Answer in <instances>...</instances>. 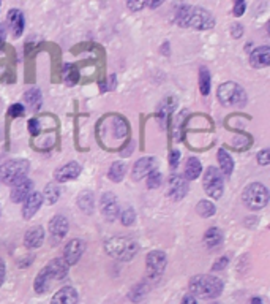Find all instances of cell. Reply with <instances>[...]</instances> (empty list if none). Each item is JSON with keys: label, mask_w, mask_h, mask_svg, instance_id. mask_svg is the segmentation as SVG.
<instances>
[{"label": "cell", "mask_w": 270, "mask_h": 304, "mask_svg": "<svg viewBox=\"0 0 270 304\" xmlns=\"http://www.w3.org/2000/svg\"><path fill=\"white\" fill-rule=\"evenodd\" d=\"M245 8H247V5H245V2H242V0H239V2H236L234 3V14L237 16H242L243 13H245Z\"/></svg>", "instance_id": "74e56055"}, {"label": "cell", "mask_w": 270, "mask_h": 304, "mask_svg": "<svg viewBox=\"0 0 270 304\" xmlns=\"http://www.w3.org/2000/svg\"><path fill=\"white\" fill-rule=\"evenodd\" d=\"M24 101L27 103L30 109H33V111L40 109L41 101H43L41 91H40L38 88H32V89H29L27 92L24 94Z\"/></svg>", "instance_id": "cb8c5ba5"}, {"label": "cell", "mask_w": 270, "mask_h": 304, "mask_svg": "<svg viewBox=\"0 0 270 304\" xmlns=\"http://www.w3.org/2000/svg\"><path fill=\"white\" fill-rule=\"evenodd\" d=\"M223 242V233L220 228H216V227H212V228H208L204 234V244L208 247V249H213L216 246H220Z\"/></svg>", "instance_id": "d4e9b609"}, {"label": "cell", "mask_w": 270, "mask_h": 304, "mask_svg": "<svg viewBox=\"0 0 270 304\" xmlns=\"http://www.w3.org/2000/svg\"><path fill=\"white\" fill-rule=\"evenodd\" d=\"M8 114H10V117H22L25 114V108L22 103H14V105H11L10 108H8Z\"/></svg>", "instance_id": "e575fe53"}, {"label": "cell", "mask_w": 270, "mask_h": 304, "mask_svg": "<svg viewBox=\"0 0 270 304\" xmlns=\"http://www.w3.org/2000/svg\"><path fill=\"white\" fill-rule=\"evenodd\" d=\"M202 173V165H201V160L198 157H190L187 160V165H185V179L187 181H193V179H198L201 176Z\"/></svg>", "instance_id": "7402d4cb"}, {"label": "cell", "mask_w": 270, "mask_h": 304, "mask_svg": "<svg viewBox=\"0 0 270 304\" xmlns=\"http://www.w3.org/2000/svg\"><path fill=\"white\" fill-rule=\"evenodd\" d=\"M199 91L202 95L210 94V72L207 67L199 68Z\"/></svg>", "instance_id": "f1b7e54d"}, {"label": "cell", "mask_w": 270, "mask_h": 304, "mask_svg": "<svg viewBox=\"0 0 270 304\" xmlns=\"http://www.w3.org/2000/svg\"><path fill=\"white\" fill-rule=\"evenodd\" d=\"M41 195H43V200H46L48 204H54L60 198V189L56 184H48L45 192H43Z\"/></svg>", "instance_id": "f546056e"}, {"label": "cell", "mask_w": 270, "mask_h": 304, "mask_svg": "<svg viewBox=\"0 0 270 304\" xmlns=\"http://www.w3.org/2000/svg\"><path fill=\"white\" fill-rule=\"evenodd\" d=\"M216 160L220 163V170L223 171L224 176H231L234 171V160L231 155L226 152L224 149H220L218 154H216Z\"/></svg>", "instance_id": "603a6c76"}, {"label": "cell", "mask_w": 270, "mask_h": 304, "mask_svg": "<svg viewBox=\"0 0 270 304\" xmlns=\"http://www.w3.org/2000/svg\"><path fill=\"white\" fill-rule=\"evenodd\" d=\"M84 250H85V242L82 239H71V241H68L67 242V246L64 249V262L67 263V266H73L76 265L77 262H79V258L82 257L84 254Z\"/></svg>", "instance_id": "30bf717a"}, {"label": "cell", "mask_w": 270, "mask_h": 304, "mask_svg": "<svg viewBox=\"0 0 270 304\" xmlns=\"http://www.w3.org/2000/svg\"><path fill=\"white\" fill-rule=\"evenodd\" d=\"M79 80V75H77V70L76 67L71 65V64H67L64 67V81L68 84V86H74Z\"/></svg>", "instance_id": "1f68e13d"}, {"label": "cell", "mask_w": 270, "mask_h": 304, "mask_svg": "<svg viewBox=\"0 0 270 304\" xmlns=\"http://www.w3.org/2000/svg\"><path fill=\"white\" fill-rule=\"evenodd\" d=\"M168 258L163 250H152L147 255V276L150 279H158L166 269Z\"/></svg>", "instance_id": "9c48e42d"}, {"label": "cell", "mask_w": 270, "mask_h": 304, "mask_svg": "<svg viewBox=\"0 0 270 304\" xmlns=\"http://www.w3.org/2000/svg\"><path fill=\"white\" fill-rule=\"evenodd\" d=\"M43 204V195L40 192H32L27 198L24 200V206H22V215L25 220L32 219V217L37 214V211Z\"/></svg>", "instance_id": "2e32d148"}, {"label": "cell", "mask_w": 270, "mask_h": 304, "mask_svg": "<svg viewBox=\"0 0 270 304\" xmlns=\"http://www.w3.org/2000/svg\"><path fill=\"white\" fill-rule=\"evenodd\" d=\"M29 170H30V165L27 160L24 159L8 160L0 167V181L6 186L14 187L16 184H19L21 181L25 179Z\"/></svg>", "instance_id": "5b68a950"}, {"label": "cell", "mask_w": 270, "mask_h": 304, "mask_svg": "<svg viewBox=\"0 0 270 304\" xmlns=\"http://www.w3.org/2000/svg\"><path fill=\"white\" fill-rule=\"evenodd\" d=\"M231 33H232V37H234V38H240V37H242V33H243V27H242L240 24H232Z\"/></svg>", "instance_id": "ab89813d"}, {"label": "cell", "mask_w": 270, "mask_h": 304, "mask_svg": "<svg viewBox=\"0 0 270 304\" xmlns=\"http://www.w3.org/2000/svg\"><path fill=\"white\" fill-rule=\"evenodd\" d=\"M153 170H156V159L155 157H142V159H139L135 163L133 171H132L133 179L135 181H141L142 178L149 176Z\"/></svg>", "instance_id": "5bb4252c"}, {"label": "cell", "mask_w": 270, "mask_h": 304, "mask_svg": "<svg viewBox=\"0 0 270 304\" xmlns=\"http://www.w3.org/2000/svg\"><path fill=\"white\" fill-rule=\"evenodd\" d=\"M250 64L253 68H264L270 64V49L269 46L256 48L250 54Z\"/></svg>", "instance_id": "44dd1931"}, {"label": "cell", "mask_w": 270, "mask_h": 304, "mask_svg": "<svg viewBox=\"0 0 270 304\" xmlns=\"http://www.w3.org/2000/svg\"><path fill=\"white\" fill-rule=\"evenodd\" d=\"M147 292H149V285H147V282H139L137 285H135L133 289L130 290L128 298L137 304V303H141L145 298Z\"/></svg>", "instance_id": "83f0119b"}, {"label": "cell", "mask_w": 270, "mask_h": 304, "mask_svg": "<svg viewBox=\"0 0 270 304\" xmlns=\"http://www.w3.org/2000/svg\"><path fill=\"white\" fill-rule=\"evenodd\" d=\"M45 241V230L40 225H35L30 230L25 231V236H24V246L27 249H37L43 244Z\"/></svg>", "instance_id": "e0dca14e"}, {"label": "cell", "mask_w": 270, "mask_h": 304, "mask_svg": "<svg viewBox=\"0 0 270 304\" xmlns=\"http://www.w3.org/2000/svg\"><path fill=\"white\" fill-rule=\"evenodd\" d=\"M120 220H122V223L125 225V227H130V225H133L135 220H136V212H135L133 207H127V209L122 212Z\"/></svg>", "instance_id": "836d02e7"}, {"label": "cell", "mask_w": 270, "mask_h": 304, "mask_svg": "<svg viewBox=\"0 0 270 304\" xmlns=\"http://www.w3.org/2000/svg\"><path fill=\"white\" fill-rule=\"evenodd\" d=\"M161 182H163V175H161L160 171H156V170H153L150 175L147 176V187H149V189L160 187Z\"/></svg>", "instance_id": "d6a6232c"}, {"label": "cell", "mask_w": 270, "mask_h": 304, "mask_svg": "<svg viewBox=\"0 0 270 304\" xmlns=\"http://www.w3.org/2000/svg\"><path fill=\"white\" fill-rule=\"evenodd\" d=\"M226 265H228V258L226 257H223L221 260H218V262H215V265H213V269L215 271H218V269H223Z\"/></svg>", "instance_id": "7bdbcfd3"}, {"label": "cell", "mask_w": 270, "mask_h": 304, "mask_svg": "<svg viewBox=\"0 0 270 304\" xmlns=\"http://www.w3.org/2000/svg\"><path fill=\"white\" fill-rule=\"evenodd\" d=\"M188 181L182 176H171L169 178V190H168V195L179 202V200L185 198V195L188 194Z\"/></svg>", "instance_id": "4fadbf2b"}, {"label": "cell", "mask_w": 270, "mask_h": 304, "mask_svg": "<svg viewBox=\"0 0 270 304\" xmlns=\"http://www.w3.org/2000/svg\"><path fill=\"white\" fill-rule=\"evenodd\" d=\"M6 38V27L3 22H0V46H2V43L5 41Z\"/></svg>", "instance_id": "ee69618b"}, {"label": "cell", "mask_w": 270, "mask_h": 304, "mask_svg": "<svg viewBox=\"0 0 270 304\" xmlns=\"http://www.w3.org/2000/svg\"><path fill=\"white\" fill-rule=\"evenodd\" d=\"M81 165L77 162H69L67 165H64V167H60L56 170L54 173V178L57 182H67V181H71V179H76L77 176L81 175Z\"/></svg>", "instance_id": "9a60e30c"}, {"label": "cell", "mask_w": 270, "mask_h": 304, "mask_svg": "<svg viewBox=\"0 0 270 304\" xmlns=\"http://www.w3.org/2000/svg\"><path fill=\"white\" fill-rule=\"evenodd\" d=\"M100 211L103 217L106 220L112 222L119 217V202L114 194L106 192L101 195V202H100Z\"/></svg>", "instance_id": "7c38bea8"}, {"label": "cell", "mask_w": 270, "mask_h": 304, "mask_svg": "<svg viewBox=\"0 0 270 304\" xmlns=\"http://www.w3.org/2000/svg\"><path fill=\"white\" fill-rule=\"evenodd\" d=\"M198 214L201 217H212L215 214V204L212 202H208V200H201V202L198 203V207H196Z\"/></svg>", "instance_id": "4dcf8cb0"}, {"label": "cell", "mask_w": 270, "mask_h": 304, "mask_svg": "<svg viewBox=\"0 0 270 304\" xmlns=\"http://www.w3.org/2000/svg\"><path fill=\"white\" fill-rule=\"evenodd\" d=\"M270 157V152L267 151V149H264V151H261L259 154H258V163L259 165H263V167H267L269 165V159Z\"/></svg>", "instance_id": "8d00e7d4"}, {"label": "cell", "mask_w": 270, "mask_h": 304, "mask_svg": "<svg viewBox=\"0 0 270 304\" xmlns=\"http://www.w3.org/2000/svg\"><path fill=\"white\" fill-rule=\"evenodd\" d=\"M182 304H198L193 295H185L184 300H182Z\"/></svg>", "instance_id": "f6af8a7d"}, {"label": "cell", "mask_w": 270, "mask_h": 304, "mask_svg": "<svg viewBox=\"0 0 270 304\" xmlns=\"http://www.w3.org/2000/svg\"><path fill=\"white\" fill-rule=\"evenodd\" d=\"M27 125H29V132H30V135L37 136V135L40 133V122H38V119H30Z\"/></svg>", "instance_id": "d590c367"}, {"label": "cell", "mask_w": 270, "mask_h": 304, "mask_svg": "<svg viewBox=\"0 0 270 304\" xmlns=\"http://www.w3.org/2000/svg\"><path fill=\"white\" fill-rule=\"evenodd\" d=\"M6 19H8V25H10L13 35L21 37L22 32H24V14H22V11L13 8V10L8 11Z\"/></svg>", "instance_id": "ffe728a7"}, {"label": "cell", "mask_w": 270, "mask_h": 304, "mask_svg": "<svg viewBox=\"0 0 270 304\" xmlns=\"http://www.w3.org/2000/svg\"><path fill=\"white\" fill-rule=\"evenodd\" d=\"M179 160H180V152H179V151H172V152L169 154V163H171V167L176 168L177 165H179Z\"/></svg>", "instance_id": "f35d334b"}, {"label": "cell", "mask_w": 270, "mask_h": 304, "mask_svg": "<svg viewBox=\"0 0 270 304\" xmlns=\"http://www.w3.org/2000/svg\"><path fill=\"white\" fill-rule=\"evenodd\" d=\"M176 22L180 27H193L198 30H207L215 25L213 14L201 6L179 5L176 8Z\"/></svg>", "instance_id": "6da1fadb"}, {"label": "cell", "mask_w": 270, "mask_h": 304, "mask_svg": "<svg viewBox=\"0 0 270 304\" xmlns=\"http://www.w3.org/2000/svg\"><path fill=\"white\" fill-rule=\"evenodd\" d=\"M127 175V165L124 162H114L111 165L108 176L112 182H120Z\"/></svg>", "instance_id": "4316f807"}, {"label": "cell", "mask_w": 270, "mask_h": 304, "mask_svg": "<svg viewBox=\"0 0 270 304\" xmlns=\"http://www.w3.org/2000/svg\"><path fill=\"white\" fill-rule=\"evenodd\" d=\"M77 206L85 214L93 212V194L90 190H84L82 194H79V197H77Z\"/></svg>", "instance_id": "484cf974"}, {"label": "cell", "mask_w": 270, "mask_h": 304, "mask_svg": "<svg viewBox=\"0 0 270 304\" xmlns=\"http://www.w3.org/2000/svg\"><path fill=\"white\" fill-rule=\"evenodd\" d=\"M5 276H6V268H5V262L0 258V287L3 285L5 282Z\"/></svg>", "instance_id": "b9f144b4"}, {"label": "cell", "mask_w": 270, "mask_h": 304, "mask_svg": "<svg viewBox=\"0 0 270 304\" xmlns=\"http://www.w3.org/2000/svg\"><path fill=\"white\" fill-rule=\"evenodd\" d=\"M223 281L210 274H198L190 281V295L202 300H213L223 292Z\"/></svg>", "instance_id": "3957f363"}, {"label": "cell", "mask_w": 270, "mask_h": 304, "mask_svg": "<svg viewBox=\"0 0 270 304\" xmlns=\"http://www.w3.org/2000/svg\"><path fill=\"white\" fill-rule=\"evenodd\" d=\"M242 202L251 211L263 209L269 203V190L261 182H253V184L247 186L245 190H243Z\"/></svg>", "instance_id": "8992f818"}, {"label": "cell", "mask_w": 270, "mask_h": 304, "mask_svg": "<svg viewBox=\"0 0 270 304\" xmlns=\"http://www.w3.org/2000/svg\"><path fill=\"white\" fill-rule=\"evenodd\" d=\"M68 233V220L67 217L62 214L54 215L49 220V234H51V241L52 244H59Z\"/></svg>", "instance_id": "8fae6325"}, {"label": "cell", "mask_w": 270, "mask_h": 304, "mask_svg": "<svg viewBox=\"0 0 270 304\" xmlns=\"http://www.w3.org/2000/svg\"><path fill=\"white\" fill-rule=\"evenodd\" d=\"M202 186H204V192L208 197H212L215 200L221 198L223 189H224V181H223L220 170H216L215 167H208L204 173Z\"/></svg>", "instance_id": "ba28073f"}, {"label": "cell", "mask_w": 270, "mask_h": 304, "mask_svg": "<svg viewBox=\"0 0 270 304\" xmlns=\"http://www.w3.org/2000/svg\"><path fill=\"white\" fill-rule=\"evenodd\" d=\"M251 304H263V301H261L259 298H253V301H251Z\"/></svg>", "instance_id": "bcb514c9"}, {"label": "cell", "mask_w": 270, "mask_h": 304, "mask_svg": "<svg viewBox=\"0 0 270 304\" xmlns=\"http://www.w3.org/2000/svg\"><path fill=\"white\" fill-rule=\"evenodd\" d=\"M67 274H68V266L62 258L51 260V262L46 265V268H43L41 271L37 274L33 289L38 295L46 293L51 287V281H62L67 277Z\"/></svg>", "instance_id": "7a4b0ae2"}, {"label": "cell", "mask_w": 270, "mask_h": 304, "mask_svg": "<svg viewBox=\"0 0 270 304\" xmlns=\"http://www.w3.org/2000/svg\"><path fill=\"white\" fill-rule=\"evenodd\" d=\"M216 97L221 101V105L224 106H243L247 103V94L243 91L242 86L237 83H223L218 92H216Z\"/></svg>", "instance_id": "52a82bcc"}, {"label": "cell", "mask_w": 270, "mask_h": 304, "mask_svg": "<svg viewBox=\"0 0 270 304\" xmlns=\"http://www.w3.org/2000/svg\"><path fill=\"white\" fill-rule=\"evenodd\" d=\"M137 244L136 241L128 236H114L109 238L104 242V250L106 254L120 262H130L137 254Z\"/></svg>", "instance_id": "277c9868"}, {"label": "cell", "mask_w": 270, "mask_h": 304, "mask_svg": "<svg viewBox=\"0 0 270 304\" xmlns=\"http://www.w3.org/2000/svg\"><path fill=\"white\" fill-rule=\"evenodd\" d=\"M77 292L73 287H64L59 292L54 293V297L51 300V304H77Z\"/></svg>", "instance_id": "ac0fdd59"}, {"label": "cell", "mask_w": 270, "mask_h": 304, "mask_svg": "<svg viewBox=\"0 0 270 304\" xmlns=\"http://www.w3.org/2000/svg\"><path fill=\"white\" fill-rule=\"evenodd\" d=\"M33 189V182L30 179L25 178L24 181H21L19 184H16L11 190V202L13 203H22L25 198H27L32 194Z\"/></svg>", "instance_id": "d6986e66"}, {"label": "cell", "mask_w": 270, "mask_h": 304, "mask_svg": "<svg viewBox=\"0 0 270 304\" xmlns=\"http://www.w3.org/2000/svg\"><path fill=\"white\" fill-rule=\"evenodd\" d=\"M127 6L132 11H139V10H142V8L145 6V2H128Z\"/></svg>", "instance_id": "60d3db41"}]
</instances>
